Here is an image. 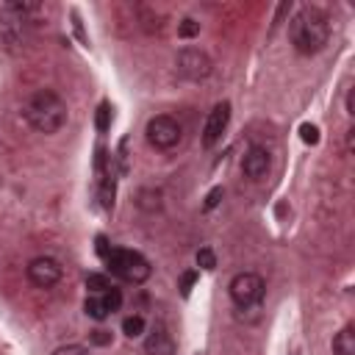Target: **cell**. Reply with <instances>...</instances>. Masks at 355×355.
Here are the masks:
<instances>
[{
    "label": "cell",
    "instance_id": "5",
    "mask_svg": "<svg viewBox=\"0 0 355 355\" xmlns=\"http://www.w3.org/2000/svg\"><path fill=\"white\" fill-rule=\"evenodd\" d=\"M144 133H147V141H150L155 150H172V147L180 141V136H183L180 122H178L175 116H166V114L153 116V119L147 122Z\"/></svg>",
    "mask_w": 355,
    "mask_h": 355
},
{
    "label": "cell",
    "instance_id": "19",
    "mask_svg": "<svg viewBox=\"0 0 355 355\" xmlns=\"http://www.w3.org/2000/svg\"><path fill=\"white\" fill-rule=\"evenodd\" d=\"M53 355H89V349L80 344H64V347L53 349Z\"/></svg>",
    "mask_w": 355,
    "mask_h": 355
},
{
    "label": "cell",
    "instance_id": "14",
    "mask_svg": "<svg viewBox=\"0 0 355 355\" xmlns=\"http://www.w3.org/2000/svg\"><path fill=\"white\" fill-rule=\"evenodd\" d=\"M86 288H89V294H103L105 288H111V280L105 275L92 272V275H86Z\"/></svg>",
    "mask_w": 355,
    "mask_h": 355
},
{
    "label": "cell",
    "instance_id": "9",
    "mask_svg": "<svg viewBox=\"0 0 355 355\" xmlns=\"http://www.w3.org/2000/svg\"><path fill=\"white\" fill-rule=\"evenodd\" d=\"M269 164H272V158H269V150H266V147H258V144H252V147L244 153L241 169H244V175H247V178L258 180V178H263V175L269 172Z\"/></svg>",
    "mask_w": 355,
    "mask_h": 355
},
{
    "label": "cell",
    "instance_id": "3",
    "mask_svg": "<svg viewBox=\"0 0 355 355\" xmlns=\"http://www.w3.org/2000/svg\"><path fill=\"white\" fill-rule=\"evenodd\" d=\"M105 263H108V269H111L114 277H119L125 283H133V286L144 283L150 277V272H153L150 261L141 252L122 250V247H111V252L105 255Z\"/></svg>",
    "mask_w": 355,
    "mask_h": 355
},
{
    "label": "cell",
    "instance_id": "13",
    "mask_svg": "<svg viewBox=\"0 0 355 355\" xmlns=\"http://www.w3.org/2000/svg\"><path fill=\"white\" fill-rule=\"evenodd\" d=\"M144 316H139V313H133V316H128L125 322H122V333L128 336V338H139L141 333H144Z\"/></svg>",
    "mask_w": 355,
    "mask_h": 355
},
{
    "label": "cell",
    "instance_id": "26",
    "mask_svg": "<svg viewBox=\"0 0 355 355\" xmlns=\"http://www.w3.org/2000/svg\"><path fill=\"white\" fill-rule=\"evenodd\" d=\"M347 114H349V116H352V89H349V92H347Z\"/></svg>",
    "mask_w": 355,
    "mask_h": 355
},
{
    "label": "cell",
    "instance_id": "15",
    "mask_svg": "<svg viewBox=\"0 0 355 355\" xmlns=\"http://www.w3.org/2000/svg\"><path fill=\"white\" fill-rule=\"evenodd\" d=\"M197 33H200V22H197V19L186 17V19L178 22V36H180V39H191V36H197Z\"/></svg>",
    "mask_w": 355,
    "mask_h": 355
},
{
    "label": "cell",
    "instance_id": "8",
    "mask_svg": "<svg viewBox=\"0 0 355 355\" xmlns=\"http://www.w3.org/2000/svg\"><path fill=\"white\" fill-rule=\"evenodd\" d=\"M227 122H230V103H216L214 111H211L208 119H205V128H202V144H205V147H214V144L222 139Z\"/></svg>",
    "mask_w": 355,
    "mask_h": 355
},
{
    "label": "cell",
    "instance_id": "4",
    "mask_svg": "<svg viewBox=\"0 0 355 355\" xmlns=\"http://www.w3.org/2000/svg\"><path fill=\"white\" fill-rule=\"evenodd\" d=\"M227 291H230V300H233L239 308H252V305H258V302L263 300L266 286H263V277H261V275H255V272H241V275H236V277L230 280Z\"/></svg>",
    "mask_w": 355,
    "mask_h": 355
},
{
    "label": "cell",
    "instance_id": "21",
    "mask_svg": "<svg viewBox=\"0 0 355 355\" xmlns=\"http://www.w3.org/2000/svg\"><path fill=\"white\" fill-rule=\"evenodd\" d=\"M108 114H111V111H108V103H103V105L97 108V130H100V133L108 130Z\"/></svg>",
    "mask_w": 355,
    "mask_h": 355
},
{
    "label": "cell",
    "instance_id": "20",
    "mask_svg": "<svg viewBox=\"0 0 355 355\" xmlns=\"http://www.w3.org/2000/svg\"><path fill=\"white\" fill-rule=\"evenodd\" d=\"M300 133H302V141H308V144H316V141H319V128H316V125H308V122H305V125L300 128Z\"/></svg>",
    "mask_w": 355,
    "mask_h": 355
},
{
    "label": "cell",
    "instance_id": "23",
    "mask_svg": "<svg viewBox=\"0 0 355 355\" xmlns=\"http://www.w3.org/2000/svg\"><path fill=\"white\" fill-rule=\"evenodd\" d=\"M219 197H222V186L211 189V191H208V197H205V205H202V208H205V211H211V208L219 202Z\"/></svg>",
    "mask_w": 355,
    "mask_h": 355
},
{
    "label": "cell",
    "instance_id": "10",
    "mask_svg": "<svg viewBox=\"0 0 355 355\" xmlns=\"http://www.w3.org/2000/svg\"><path fill=\"white\" fill-rule=\"evenodd\" d=\"M144 352L147 355H175V341L164 324H155L150 330V336L144 338Z\"/></svg>",
    "mask_w": 355,
    "mask_h": 355
},
{
    "label": "cell",
    "instance_id": "25",
    "mask_svg": "<svg viewBox=\"0 0 355 355\" xmlns=\"http://www.w3.org/2000/svg\"><path fill=\"white\" fill-rule=\"evenodd\" d=\"M111 252V244H108V239L105 236H97V255L105 261V255Z\"/></svg>",
    "mask_w": 355,
    "mask_h": 355
},
{
    "label": "cell",
    "instance_id": "12",
    "mask_svg": "<svg viewBox=\"0 0 355 355\" xmlns=\"http://www.w3.org/2000/svg\"><path fill=\"white\" fill-rule=\"evenodd\" d=\"M83 311H86V316H92L94 322H103V319H108V316H111V311H108V305H105L103 294H89V297H86V302H83Z\"/></svg>",
    "mask_w": 355,
    "mask_h": 355
},
{
    "label": "cell",
    "instance_id": "1",
    "mask_svg": "<svg viewBox=\"0 0 355 355\" xmlns=\"http://www.w3.org/2000/svg\"><path fill=\"white\" fill-rule=\"evenodd\" d=\"M288 36L300 55H316L330 39V22L319 8H302L288 25Z\"/></svg>",
    "mask_w": 355,
    "mask_h": 355
},
{
    "label": "cell",
    "instance_id": "11",
    "mask_svg": "<svg viewBox=\"0 0 355 355\" xmlns=\"http://www.w3.org/2000/svg\"><path fill=\"white\" fill-rule=\"evenodd\" d=\"M333 352H336V355H355V330H352V324H347V327H341V330L336 333V338H333Z\"/></svg>",
    "mask_w": 355,
    "mask_h": 355
},
{
    "label": "cell",
    "instance_id": "2",
    "mask_svg": "<svg viewBox=\"0 0 355 355\" xmlns=\"http://www.w3.org/2000/svg\"><path fill=\"white\" fill-rule=\"evenodd\" d=\"M25 119L33 130L39 133H58L67 125V103L50 92V89H39L28 103H25Z\"/></svg>",
    "mask_w": 355,
    "mask_h": 355
},
{
    "label": "cell",
    "instance_id": "24",
    "mask_svg": "<svg viewBox=\"0 0 355 355\" xmlns=\"http://www.w3.org/2000/svg\"><path fill=\"white\" fill-rule=\"evenodd\" d=\"M194 280H197V275H194V272H186V275L180 277V291H183V297H189V291H191Z\"/></svg>",
    "mask_w": 355,
    "mask_h": 355
},
{
    "label": "cell",
    "instance_id": "17",
    "mask_svg": "<svg viewBox=\"0 0 355 355\" xmlns=\"http://www.w3.org/2000/svg\"><path fill=\"white\" fill-rule=\"evenodd\" d=\"M103 300H105L108 311L114 313V311H119V305H122V291H119L116 286H111V288H105V291H103Z\"/></svg>",
    "mask_w": 355,
    "mask_h": 355
},
{
    "label": "cell",
    "instance_id": "22",
    "mask_svg": "<svg viewBox=\"0 0 355 355\" xmlns=\"http://www.w3.org/2000/svg\"><path fill=\"white\" fill-rule=\"evenodd\" d=\"M92 344H97V347L111 344V333L108 330H92Z\"/></svg>",
    "mask_w": 355,
    "mask_h": 355
},
{
    "label": "cell",
    "instance_id": "7",
    "mask_svg": "<svg viewBox=\"0 0 355 355\" xmlns=\"http://www.w3.org/2000/svg\"><path fill=\"white\" fill-rule=\"evenodd\" d=\"M25 275H28V280H31L36 288H50V286H55V283L61 280V263H58L55 258L39 255V258H33V261L28 263Z\"/></svg>",
    "mask_w": 355,
    "mask_h": 355
},
{
    "label": "cell",
    "instance_id": "6",
    "mask_svg": "<svg viewBox=\"0 0 355 355\" xmlns=\"http://www.w3.org/2000/svg\"><path fill=\"white\" fill-rule=\"evenodd\" d=\"M175 67H178V75L186 80H202L211 75V58L197 47H183L175 58Z\"/></svg>",
    "mask_w": 355,
    "mask_h": 355
},
{
    "label": "cell",
    "instance_id": "16",
    "mask_svg": "<svg viewBox=\"0 0 355 355\" xmlns=\"http://www.w3.org/2000/svg\"><path fill=\"white\" fill-rule=\"evenodd\" d=\"M100 202H103V208L114 205V180L111 178H103V183H100Z\"/></svg>",
    "mask_w": 355,
    "mask_h": 355
},
{
    "label": "cell",
    "instance_id": "18",
    "mask_svg": "<svg viewBox=\"0 0 355 355\" xmlns=\"http://www.w3.org/2000/svg\"><path fill=\"white\" fill-rule=\"evenodd\" d=\"M197 263H200L202 269H214V266H216V255H214L208 247H202V250L197 252Z\"/></svg>",
    "mask_w": 355,
    "mask_h": 355
}]
</instances>
